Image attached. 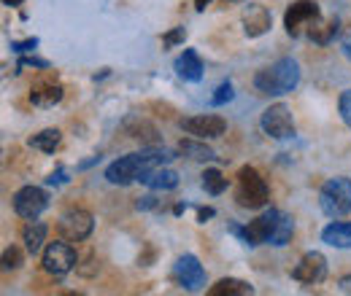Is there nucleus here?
<instances>
[{
    "instance_id": "obj_30",
    "label": "nucleus",
    "mask_w": 351,
    "mask_h": 296,
    "mask_svg": "<svg viewBox=\"0 0 351 296\" xmlns=\"http://www.w3.org/2000/svg\"><path fill=\"white\" fill-rule=\"evenodd\" d=\"M184 36H186V33H184V27H176L173 33H168V36L162 38V46H165V49H171V46L184 41Z\"/></svg>"
},
{
    "instance_id": "obj_28",
    "label": "nucleus",
    "mask_w": 351,
    "mask_h": 296,
    "mask_svg": "<svg viewBox=\"0 0 351 296\" xmlns=\"http://www.w3.org/2000/svg\"><path fill=\"white\" fill-rule=\"evenodd\" d=\"M338 113H341L343 124L351 127V89H346V92L341 94V100H338Z\"/></svg>"
},
{
    "instance_id": "obj_4",
    "label": "nucleus",
    "mask_w": 351,
    "mask_h": 296,
    "mask_svg": "<svg viewBox=\"0 0 351 296\" xmlns=\"http://www.w3.org/2000/svg\"><path fill=\"white\" fill-rule=\"evenodd\" d=\"M319 208L330 218H341L351 211V178H330L319 191Z\"/></svg>"
},
{
    "instance_id": "obj_12",
    "label": "nucleus",
    "mask_w": 351,
    "mask_h": 296,
    "mask_svg": "<svg viewBox=\"0 0 351 296\" xmlns=\"http://www.w3.org/2000/svg\"><path fill=\"white\" fill-rule=\"evenodd\" d=\"M181 129L192 137H200V140H214L221 137L227 132V122L217 116V113H200V116H192V119H184Z\"/></svg>"
},
{
    "instance_id": "obj_9",
    "label": "nucleus",
    "mask_w": 351,
    "mask_h": 296,
    "mask_svg": "<svg viewBox=\"0 0 351 296\" xmlns=\"http://www.w3.org/2000/svg\"><path fill=\"white\" fill-rule=\"evenodd\" d=\"M260 124H263L265 135H270V137H276V140H287V137H292V135H295V119H292V111H289L284 103H276V105L265 108Z\"/></svg>"
},
{
    "instance_id": "obj_11",
    "label": "nucleus",
    "mask_w": 351,
    "mask_h": 296,
    "mask_svg": "<svg viewBox=\"0 0 351 296\" xmlns=\"http://www.w3.org/2000/svg\"><path fill=\"white\" fill-rule=\"evenodd\" d=\"M173 278L178 280V286H184L186 291H200L206 286V269L197 261V256L184 254L173 267Z\"/></svg>"
},
{
    "instance_id": "obj_3",
    "label": "nucleus",
    "mask_w": 351,
    "mask_h": 296,
    "mask_svg": "<svg viewBox=\"0 0 351 296\" xmlns=\"http://www.w3.org/2000/svg\"><path fill=\"white\" fill-rule=\"evenodd\" d=\"M235 200L241 208L257 211L265 208L270 200V189L265 183V178L254 167H241L238 170V186H235Z\"/></svg>"
},
{
    "instance_id": "obj_18",
    "label": "nucleus",
    "mask_w": 351,
    "mask_h": 296,
    "mask_svg": "<svg viewBox=\"0 0 351 296\" xmlns=\"http://www.w3.org/2000/svg\"><path fill=\"white\" fill-rule=\"evenodd\" d=\"M141 183H146L149 189H157V191H171V189L178 186V175H176L173 170L160 165V167H152L149 172H143Z\"/></svg>"
},
{
    "instance_id": "obj_39",
    "label": "nucleus",
    "mask_w": 351,
    "mask_h": 296,
    "mask_svg": "<svg viewBox=\"0 0 351 296\" xmlns=\"http://www.w3.org/2000/svg\"><path fill=\"white\" fill-rule=\"evenodd\" d=\"M224 3H241V0H224Z\"/></svg>"
},
{
    "instance_id": "obj_25",
    "label": "nucleus",
    "mask_w": 351,
    "mask_h": 296,
    "mask_svg": "<svg viewBox=\"0 0 351 296\" xmlns=\"http://www.w3.org/2000/svg\"><path fill=\"white\" fill-rule=\"evenodd\" d=\"M203 189L217 197V194H221V191L227 189V178L221 175L219 170H206V172H203Z\"/></svg>"
},
{
    "instance_id": "obj_20",
    "label": "nucleus",
    "mask_w": 351,
    "mask_h": 296,
    "mask_svg": "<svg viewBox=\"0 0 351 296\" xmlns=\"http://www.w3.org/2000/svg\"><path fill=\"white\" fill-rule=\"evenodd\" d=\"M178 151H181L184 157L195 159V162H214V159H217L214 148H208L206 143H200V137H189V140H181V143H178Z\"/></svg>"
},
{
    "instance_id": "obj_14",
    "label": "nucleus",
    "mask_w": 351,
    "mask_h": 296,
    "mask_svg": "<svg viewBox=\"0 0 351 296\" xmlns=\"http://www.w3.org/2000/svg\"><path fill=\"white\" fill-rule=\"evenodd\" d=\"M270 27H273V16H270V11L265 5H260V3L246 5V11H243V33L249 38H260Z\"/></svg>"
},
{
    "instance_id": "obj_6",
    "label": "nucleus",
    "mask_w": 351,
    "mask_h": 296,
    "mask_svg": "<svg viewBox=\"0 0 351 296\" xmlns=\"http://www.w3.org/2000/svg\"><path fill=\"white\" fill-rule=\"evenodd\" d=\"M41 264H44V269L49 272V275L62 278V275H68L73 267H79V256H76V251H73L71 240H68V243L57 240V243H49V245H46Z\"/></svg>"
},
{
    "instance_id": "obj_33",
    "label": "nucleus",
    "mask_w": 351,
    "mask_h": 296,
    "mask_svg": "<svg viewBox=\"0 0 351 296\" xmlns=\"http://www.w3.org/2000/svg\"><path fill=\"white\" fill-rule=\"evenodd\" d=\"M341 51H343V54H346V57L351 59V30L346 33V36H343V38H341Z\"/></svg>"
},
{
    "instance_id": "obj_24",
    "label": "nucleus",
    "mask_w": 351,
    "mask_h": 296,
    "mask_svg": "<svg viewBox=\"0 0 351 296\" xmlns=\"http://www.w3.org/2000/svg\"><path fill=\"white\" fill-rule=\"evenodd\" d=\"M292 234H295V221H292V215H287V213H281V218H278V224H276V232H273V237H270V245H287L289 240H292Z\"/></svg>"
},
{
    "instance_id": "obj_10",
    "label": "nucleus",
    "mask_w": 351,
    "mask_h": 296,
    "mask_svg": "<svg viewBox=\"0 0 351 296\" xmlns=\"http://www.w3.org/2000/svg\"><path fill=\"white\" fill-rule=\"evenodd\" d=\"M49 208V194L41 186H22L14 194V213L19 218H38Z\"/></svg>"
},
{
    "instance_id": "obj_21",
    "label": "nucleus",
    "mask_w": 351,
    "mask_h": 296,
    "mask_svg": "<svg viewBox=\"0 0 351 296\" xmlns=\"http://www.w3.org/2000/svg\"><path fill=\"white\" fill-rule=\"evenodd\" d=\"M211 296H246L254 294V288L246 283V280H235V278H224L217 286H211Z\"/></svg>"
},
{
    "instance_id": "obj_32",
    "label": "nucleus",
    "mask_w": 351,
    "mask_h": 296,
    "mask_svg": "<svg viewBox=\"0 0 351 296\" xmlns=\"http://www.w3.org/2000/svg\"><path fill=\"white\" fill-rule=\"evenodd\" d=\"M46 183H49V186H57V183H65V170H57V172H51V175L46 178Z\"/></svg>"
},
{
    "instance_id": "obj_38",
    "label": "nucleus",
    "mask_w": 351,
    "mask_h": 296,
    "mask_svg": "<svg viewBox=\"0 0 351 296\" xmlns=\"http://www.w3.org/2000/svg\"><path fill=\"white\" fill-rule=\"evenodd\" d=\"M343 291H351V278H346V280H343Z\"/></svg>"
},
{
    "instance_id": "obj_29",
    "label": "nucleus",
    "mask_w": 351,
    "mask_h": 296,
    "mask_svg": "<svg viewBox=\"0 0 351 296\" xmlns=\"http://www.w3.org/2000/svg\"><path fill=\"white\" fill-rule=\"evenodd\" d=\"M19 68H38V70H49V62H46V59H38V57H25V59H19Z\"/></svg>"
},
{
    "instance_id": "obj_13",
    "label": "nucleus",
    "mask_w": 351,
    "mask_h": 296,
    "mask_svg": "<svg viewBox=\"0 0 351 296\" xmlns=\"http://www.w3.org/2000/svg\"><path fill=\"white\" fill-rule=\"evenodd\" d=\"M292 278H295L298 283H306V286L322 283V280L327 278V258H324V254L308 251V254L300 258V264L292 269Z\"/></svg>"
},
{
    "instance_id": "obj_19",
    "label": "nucleus",
    "mask_w": 351,
    "mask_h": 296,
    "mask_svg": "<svg viewBox=\"0 0 351 296\" xmlns=\"http://www.w3.org/2000/svg\"><path fill=\"white\" fill-rule=\"evenodd\" d=\"M322 240L332 248H351V221H335L322 229Z\"/></svg>"
},
{
    "instance_id": "obj_5",
    "label": "nucleus",
    "mask_w": 351,
    "mask_h": 296,
    "mask_svg": "<svg viewBox=\"0 0 351 296\" xmlns=\"http://www.w3.org/2000/svg\"><path fill=\"white\" fill-rule=\"evenodd\" d=\"M278 218H281V213L276 211V208H270V211H265L260 218L249 221V226H246V229L232 226V234H238L246 245L257 248V245H263V243H270V237H273V232H276Z\"/></svg>"
},
{
    "instance_id": "obj_37",
    "label": "nucleus",
    "mask_w": 351,
    "mask_h": 296,
    "mask_svg": "<svg viewBox=\"0 0 351 296\" xmlns=\"http://www.w3.org/2000/svg\"><path fill=\"white\" fill-rule=\"evenodd\" d=\"M25 0H3V5H22Z\"/></svg>"
},
{
    "instance_id": "obj_17",
    "label": "nucleus",
    "mask_w": 351,
    "mask_h": 296,
    "mask_svg": "<svg viewBox=\"0 0 351 296\" xmlns=\"http://www.w3.org/2000/svg\"><path fill=\"white\" fill-rule=\"evenodd\" d=\"M46 234H49V226L44 221H36V218H27V226L22 229V243H25V251L30 256L41 254L46 243Z\"/></svg>"
},
{
    "instance_id": "obj_15",
    "label": "nucleus",
    "mask_w": 351,
    "mask_h": 296,
    "mask_svg": "<svg viewBox=\"0 0 351 296\" xmlns=\"http://www.w3.org/2000/svg\"><path fill=\"white\" fill-rule=\"evenodd\" d=\"M176 73L184 81H200L203 79V59L195 49H184V54L176 59Z\"/></svg>"
},
{
    "instance_id": "obj_31",
    "label": "nucleus",
    "mask_w": 351,
    "mask_h": 296,
    "mask_svg": "<svg viewBox=\"0 0 351 296\" xmlns=\"http://www.w3.org/2000/svg\"><path fill=\"white\" fill-rule=\"evenodd\" d=\"M36 46H38V38H27V41H14V43H11V49H14V51H19V54L33 51Z\"/></svg>"
},
{
    "instance_id": "obj_2",
    "label": "nucleus",
    "mask_w": 351,
    "mask_h": 296,
    "mask_svg": "<svg viewBox=\"0 0 351 296\" xmlns=\"http://www.w3.org/2000/svg\"><path fill=\"white\" fill-rule=\"evenodd\" d=\"M298 84H300V65L292 57H281L278 62H273L270 68L254 76V86L263 94H287Z\"/></svg>"
},
{
    "instance_id": "obj_22",
    "label": "nucleus",
    "mask_w": 351,
    "mask_h": 296,
    "mask_svg": "<svg viewBox=\"0 0 351 296\" xmlns=\"http://www.w3.org/2000/svg\"><path fill=\"white\" fill-rule=\"evenodd\" d=\"M335 33H338V22H335V19H322V16H319V19L311 25V30H308V36L313 38V43H319V46L332 41Z\"/></svg>"
},
{
    "instance_id": "obj_26",
    "label": "nucleus",
    "mask_w": 351,
    "mask_h": 296,
    "mask_svg": "<svg viewBox=\"0 0 351 296\" xmlns=\"http://www.w3.org/2000/svg\"><path fill=\"white\" fill-rule=\"evenodd\" d=\"M22 264H25V254L16 245H11V248L3 251V269H19Z\"/></svg>"
},
{
    "instance_id": "obj_34",
    "label": "nucleus",
    "mask_w": 351,
    "mask_h": 296,
    "mask_svg": "<svg viewBox=\"0 0 351 296\" xmlns=\"http://www.w3.org/2000/svg\"><path fill=\"white\" fill-rule=\"evenodd\" d=\"M206 218H214V208H200L197 211V221L200 224H206Z\"/></svg>"
},
{
    "instance_id": "obj_36",
    "label": "nucleus",
    "mask_w": 351,
    "mask_h": 296,
    "mask_svg": "<svg viewBox=\"0 0 351 296\" xmlns=\"http://www.w3.org/2000/svg\"><path fill=\"white\" fill-rule=\"evenodd\" d=\"M208 3H211V0H195V8H197V11H203Z\"/></svg>"
},
{
    "instance_id": "obj_7",
    "label": "nucleus",
    "mask_w": 351,
    "mask_h": 296,
    "mask_svg": "<svg viewBox=\"0 0 351 296\" xmlns=\"http://www.w3.org/2000/svg\"><path fill=\"white\" fill-rule=\"evenodd\" d=\"M316 19H319V5L313 0H295L284 14V27L292 38H300L306 30H311Z\"/></svg>"
},
{
    "instance_id": "obj_8",
    "label": "nucleus",
    "mask_w": 351,
    "mask_h": 296,
    "mask_svg": "<svg viewBox=\"0 0 351 296\" xmlns=\"http://www.w3.org/2000/svg\"><path fill=\"white\" fill-rule=\"evenodd\" d=\"M62 240H71V243H82L87 240L95 229V218L92 213L82 211V208H73V211H65L60 215V224H57Z\"/></svg>"
},
{
    "instance_id": "obj_23",
    "label": "nucleus",
    "mask_w": 351,
    "mask_h": 296,
    "mask_svg": "<svg viewBox=\"0 0 351 296\" xmlns=\"http://www.w3.org/2000/svg\"><path fill=\"white\" fill-rule=\"evenodd\" d=\"M27 146H30V148H38L41 154H54L57 146H60V129H44V132L33 135V137L27 140Z\"/></svg>"
},
{
    "instance_id": "obj_27",
    "label": "nucleus",
    "mask_w": 351,
    "mask_h": 296,
    "mask_svg": "<svg viewBox=\"0 0 351 296\" xmlns=\"http://www.w3.org/2000/svg\"><path fill=\"white\" fill-rule=\"evenodd\" d=\"M232 97H235L232 84H230V81H221V84L217 86V94L211 97V105H224V103H230Z\"/></svg>"
},
{
    "instance_id": "obj_35",
    "label": "nucleus",
    "mask_w": 351,
    "mask_h": 296,
    "mask_svg": "<svg viewBox=\"0 0 351 296\" xmlns=\"http://www.w3.org/2000/svg\"><path fill=\"white\" fill-rule=\"evenodd\" d=\"M138 208H143V211H149V208H154V200H152V197H146L143 202H138Z\"/></svg>"
},
{
    "instance_id": "obj_1",
    "label": "nucleus",
    "mask_w": 351,
    "mask_h": 296,
    "mask_svg": "<svg viewBox=\"0 0 351 296\" xmlns=\"http://www.w3.org/2000/svg\"><path fill=\"white\" fill-rule=\"evenodd\" d=\"M168 159H173L168 151H160V148H146V151H138V154H128L122 159H117L114 165L106 167V180L114 183V186H128L132 180H141L143 172H149L152 167H160L165 165Z\"/></svg>"
},
{
    "instance_id": "obj_16",
    "label": "nucleus",
    "mask_w": 351,
    "mask_h": 296,
    "mask_svg": "<svg viewBox=\"0 0 351 296\" xmlns=\"http://www.w3.org/2000/svg\"><path fill=\"white\" fill-rule=\"evenodd\" d=\"M62 86L57 81H38V84L30 89V103L38 105V108H54L60 100H62Z\"/></svg>"
}]
</instances>
